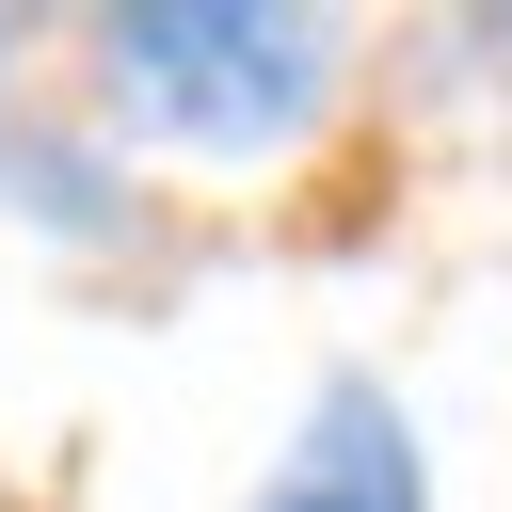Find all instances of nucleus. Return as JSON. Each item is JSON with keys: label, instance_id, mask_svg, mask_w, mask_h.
Listing matches in <instances>:
<instances>
[{"label": "nucleus", "instance_id": "f257e3e1", "mask_svg": "<svg viewBox=\"0 0 512 512\" xmlns=\"http://www.w3.org/2000/svg\"><path fill=\"white\" fill-rule=\"evenodd\" d=\"M96 64V144L176 160V176H288L352 112V16L320 0H144L80 32Z\"/></svg>", "mask_w": 512, "mask_h": 512}, {"label": "nucleus", "instance_id": "f03ea898", "mask_svg": "<svg viewBox=\"0 0 512 512\" xmlns=\"http://www.w3.org/2000/svg\"><path fill=\"white\" fill-rule=\"evenodd\" d=\"M240 512H432V432L384 368H320L272 432V464L240 480Z\"/></svg>", "mask_w": 512, "mask_h": 512}, {"label": "nucleus", "instance_id": "7ed1b4c3", "mask_svg": "<svg viewBox=\"0 0 512 512\" xmlns=\"http://www.w3.org/2000/svg\"><path fill=\"white\" fill-rule=\"evenodd\" d=\"M0 80H16V32H0Z\"/></svg>", "mask_w": 512, "mask_h": 512}]
</instances>
